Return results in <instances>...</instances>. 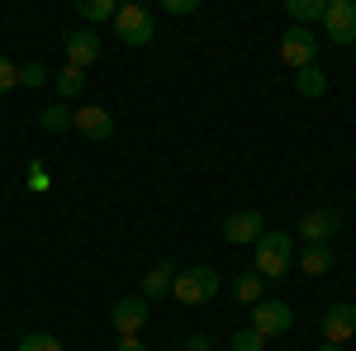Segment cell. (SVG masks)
Returning a JSON list of instances; mask_svg holds the SVG:
<instances>
[{
	"instance_id": "obj_28",
	"label": "cell",
	"mask_w": 356,
	"mask_h": 351,
	"mask_svg": "<svg viewBox=\"0 0 356 351\" xmlns=\"http://www.w3.org/2000/svg\"><path fill=\"white\" fill-rule=\"evenodd\" d=\"M318 351H347V347H337V342H323V347H318Z\"/></svg>"
},
{
	"instance_id": "obj_10",
	"label": "cell",
	"mask_w": 356,
	"mask_h": 351,
	"mask_svg": "<svg viewBox=\"0 0 356 351\" xmlns=\"http://www.w3.org/2000/svg\"><path fill=\"white\" fill-rule=\"evenodd\" d=\"M100 62V33L95 28H72L67 33V67H95Z\"/></svg>"
},
{
	"instance_id": "obj_19",
	"label": "cell",
	"mask_w": 356,
	"mask_h": 351,
	"mask_svg": "<svg viewBox=\"0 0 356 351\" xmlns=\"http://www.w3.org/2000/svg\"><path fill=\"white\" fill-rule=\"evenodd\" d=\"M72 114H76V109L53 105V109H43V114H38V124H43L48 133H67V129H72Z\"/></svg>"
},
{
	"instance_id": "obj_18",
	"label": "cell",
	"mask_w": 356,
	"mask_h": 351,
	"mask_svg": "<svg viewBox=\"0 0 356 351\" xmlns=\"http://www.w3.org/2000/svg\"><path fill=\"white\" fill-rule=\"evenodd\" d=\"M114 0H76V15H81L86 24H100V19H114Z\"/></svg>"
},
{
	"instance_id": "obj_5",
	"label": "cell",
	"mask_w": 356,
	"mask_h": 351,
	"mask_svg": "<svg viewBox=\"0 0 356 351\" xmlns=\"http://www.w3.org/2000/svg\"><path fill=\"white\" fill-rule=\"evenodd\" d=\"M314 53H318V38L309 33V28H285L280 33V62L285 67H295V72H304V67H314Z\"/></svg>"
},
{
	"instance_id": "obj_2",
	"label": "cell",
	"mask_w": 356,
	"mask_h": 351,
	"mask_svg": "<svg viewBox=\"0 0 356 351\" xmlns=\"http://www.w3.org/2000/svg\"><path fill=\"white\" fill-rule=\"evenodd\" d=\"M219 270L214 266H181L176 270V280H171V295L181 299V304H209V299L219 295Z\"/></svg>"
},
{
	"instance_id": "obj_27",
	"label": "cell",
	"mask_w": 356,
	"mask_h": 351,
	"mask_svg": "<svg viewBox=\"0 0 356 351\" xmlns=\"http://www.w3.org/2000/svg\"><path fill=\"white\" fill-rule=\"evenodd\" d=\"M114 351H143V342H138V337H119V342H114Z\"/></svg>"
},
{
	"instance_id": "obj_23",
	"label": "cell",
	"mask_w": 356,
	"mask_h": 351,
	"mask_svg": "<svg viewBox=\"0 0 356 351\" xmlns=\"http://www.w3.org/2000/svg\"><path fill=\"white\" fill-rule=\"evenodd\" d=\"M48 76H53V72H48L43 62H29V67H19V85H33V90H38V85H48Z\"/></svg>"
},
{
	"instance_id": "obj_3",
	"label": "cell",
	"mask_w": 356,
	"mask_h": 351,
	"mask_svg": "<svg viewBox=\"0 0 356 351\" xmlns=\"http://www.w3.org/2000/svg\"><path fill=\"white\" fill-rule=\"evenodd\" d=\"M114 33H119V38L129 43V48H147V43L157 38L152 10H147V5H138V0L119 5V10H114Z\"/></svg>"
},
{
	"instance_id": "obj_24",
	"label": "cell",
	"mask_w": 356,
	"mask_h": 351,
	"mask_svg": "<svg viewBox=\"0 0 356 351\" xmlns=\"http://www.w3.org/2000/svg\"><path fill=\"white\" fill-rule=\"evenodd\" d=\"M15 85H19V67H15L10 57H0V95H5V90H15Z\"/></svg>"
},
{
	"instance_id": "obj_6",
	"label": "cell",
	"mask_w": 356,
	"mask_h": 351,
	"mask_svg": "<svg viewBox=\"0 0 356 351\" xmlns=\"http://www.w3.org/2000/svg\"><path fill=\"white\" fill-rule=\"evenodd\" d=\"M323 28H328V38L337 43V48L356 43V0H328V10H323Z\"/></svg>"
},
{
	"instance_id": "obj_12",
	"label": "cell",
	"mask_w": 356,
	"mask_h": 351,
	"mask_svg": "<svg viewBox=\"0 0 356 351\" xmlns=\"http://www.w3.org/2000/svg\"><path fill=\"white\" fill-rule=\"evenodd\" d=\"M266 233V218L257 214V209H238V214L223 218V238L228 243H257Z\"/></svg>"
},
{
	"instance_id": "obj_20",
	"label": "cell",
	"mask_w": 356,
	"mask_h": 351,
	"mask_svg": "<svg viewBox=\"0 0 356 351\" xmlns=\"http://www.w3.org/2000/svg\"><path fill=\"white\" fill-rule=\"evenodd\" d=\"M332 266V247H304V275H323Z\"/></svg>"
},
{
	"instance_id": "obj_26",
	"label": "cell",
	"mask_w": 356,
	"mask_h": 351,
	"mask_svg": "<svg viewBox=\"0 0 356 351\" xmlns=\"http://www.w3.org/2000/svg\"><path fill=\"white\" fill-rule=\"evenodd\" d=\"M200 0H166V15H195Z\"/></svg>"
},
{
	"instance_id": "obj_11",
	"label": "cell",
	"mask_w": 356,
	"mask_h": 351,
	"mask_svg": "<svg viewBox=\"0 0 356 351\" xmlns=\"http://www.w3.org/2000/svg\"><path fill=\"white\" fill-rule=\"evenodd\" d=\"M352 337H356V304H332L328 313H323V342L347 347Z\"/></svg>"
},
{
	"instance_id": "obj_1",
	"label": "cell",
	"mask_w": 356,
	"mask_h": 351,
	"mask_svg": "<svg viewBox=\"0 0 356 351\" xmlns=\"http://www.w3.org/2000/svg\"><path fill=\"white\" fill-rule=\"evenodd\" d=\"M252 247H257V275L261 280H280L295 266V238L290 233H261Z\"/></svg>"
},
{
	"instance_id": "obj_16",
	"label": "cell",
	"mask_w": 356,
	"mask_h": 351,
	"mask_svg": "<svg viewBox=\"0 0 356 351\" xmlns=\"http://www.w3.org/2000/svg\"><path fill=\"white\" fill-rule=\"evenodd\" d=\"M295 90H300L304 100H318V95H328V76L318 67H304L300 76H295Z\"/></svg>"
},
{
	"instance_id": "obj_9",
	"label": "cell",
	"mask_w": 356,
	"mask_h": 351,
	"mask_svg": "<svg viewBox=\"0 0 356 351\" xmlns=\"http://www.w3.org/2000/svg\"><path fill=\"white\" fill-rule=\"evenodd\" d=\"M72 129L81 138H90V142H105V138H114V114L100 105H81L72 114Z\"/></svg>"
},
{
	"instance_id": "obj_22",
	"label": "cell",
	"mask_w": 356,
	"mask_h": 351,
	"mask_svg": "<svg viewBox=\"0 0 356 351\" xmlns=\"http://www.w3.org/2000/svg\"><path fill=\"white\" fill-rule=\"evenodd\" d=\"M19 351H62V342L53 332H29V337H19Z\"/></svg>"
},
{
	"instance_id": "obj_25",
	"label": "cell",
	"mask_w": 356,
	"mask_h": 351,
	"mask_svg": "<svg viewBox=\"0 0 356 351\" xmlns=\"http://www.w3.org/2000/svg\"><path fill=\"white\" fill-rule=\"evenodd\" d=\"M186 351H214V337L209 332H191L186 337Z\"/></svg>"
},
{
	"instance_id": "obj_7",
	"label": "cell",
	"mask_w": 356,
	"mask_h": 351,
	"mask_svg": "<svg viewBox=\"0 0 356 351\" xmlns=\"http://www.w3.org/2000/svg\"><path fill=\"white\" fill-rule=\"evenodd\" d=\"M147 313H152V304L143 295H129V299H114V309H110V323L119 337H138V327L147 323Z\"/></svg>"
},
{
	"instance_id": "obj_4",
	"label": "cell",
	"mask_w": 356,
	"mask_h": 351,
	"mask_svg": "<svg viewBox=\"0 0 356 351\" xmlns=\"http://www.w3.org/2000/svg\"><path fill=\"white\" fill-rule=\"evenodd\" d=\"M295 327V309L285 304V299H261V304H252V332L257 337H285Z\"/></svg>"
},
{
	"instance_id": "obj_13",
	"label": "cell",
	"mask_w": 356,
	"mask_h": 351,
	"mask_svg": "<svg viewBox=\"0 0 356 351\" xmlns=\"http://www.w3.org/2000/svg\"><path fill=\"white\" fill-rule=\"evenodd\" d=\"M171 280H176V266H171V261H157V266L143 275V299L152 304V299L171 295Z\"/></svg>"
},
{
	"instance_id": "obj_17",
	"label": "cell",
	"mask_w": 356,
	"mask_h": 351,
	"mask_svg": "<svg viewBox=\"0 0 356 351\" xmlns=\"http://www.w3.org/2000/svg\"><path fill=\"white\" fill-rule=\"evenodd\" d=\"M81 90H86V72L81 67H62V72H57V95H62V100H76Z\"/></svg>"
},
{
	"instance_id": "obj_21",
	"label": "cell",
	"mask_w": 356,
	"mask_h": 351,
	"mask_svg": "<svg viewBox=\"0 0 356 351\" xmlns=\"http://www.w3.org/2000/svg\"><path fill=\"white\" fill-rule=\"evenodd\" d=\"M228 351H266V337H257L252 327H243V332L228 337Z\"/></svg>"
},
{
	"instance_id": "obj_15",
	"label": "cell",
	"mask_w": 356,
	"mask_h": 351,
	"mask_svg": "<svg viewBox=\"0 0 356 351\" xmlns=\"http://www.w3.org/2000/svg\"><path fill=\"white\" fill-rule=\"evenodd\" d=\"M285 10H290V19H295L300 28H309V24H318V19H323V10H328V0H290Z\"/></svg>"
},
{
	"instance_id": "obj_14",
	"label": "cell",
	"mask_w": 356,
	"mask_h": 351,
	"mask_svg": "<svg viewBox=\"0 0 356 351\" xmlns=\"http://www.w3.org/2000/svg\"><path fill=\"white\" fill-rule=\"evenodd\" d=\"M261 290H266V280H261L257 270L233 275V299H238V304H261Z\"/></svg>"
},
{
	"instance_id": "obj_8",
	"label": "cell",
	"mask_w": 356,
	"mask_h": 351,
	"mask_svg": "<svg viewBox=\"0 0 356 351\" xmlns=\"http://www.w3.org/2000/svg\"><path fill=\"white\" fill-rule=\"evenodd\" d=\"M300 228H304V243L309 247H328L332 238L342 233V214H337V209H309Z\"/></svg>"
}]
</instances>
